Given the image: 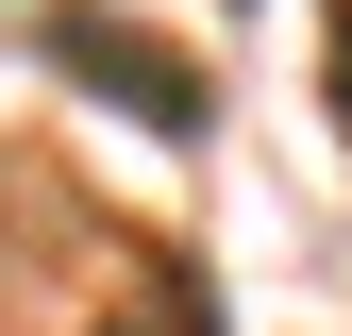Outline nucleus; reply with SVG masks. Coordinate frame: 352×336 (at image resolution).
Wrapping results in <instances>:
<instances>
[{"label": "nucleus", "instance_id": "nucleus-1", "mask_svg": "<svg viewBox=\"0 0 352 336\" xmlns=\"http://www.w3.org/2000/svg\"><path fill=\"white\" fill-rule=\"evenodd\" d=\"M34 51H51L67 84H101L135 135H168V151L201 135V67L168 51V34H135V17H101V0H51V17H34Z\"/></svg>", "mask_w": 352, "mask_h": 336}, {"label": "nucleus", "instance_id": "nucleus-2", "mask_svg": "<svg viewBox=\"0 0 352 336\" xmlns=\"http://www.w3.org/2000/svg\"><path fill=\"white\" fill-rule=\"evenodd\" d=\"M336 135H352V0H336Z\"/></svg>", "mask_w": 352, "mask_h": 336}]
</instances>
